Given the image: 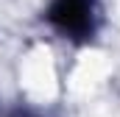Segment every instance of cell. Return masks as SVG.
<instances>
[{"label":"cell","instance_id":"obj_1","mask_svg":"<svg viewBox=\"0 0 120 117\" xmlns=\"http://www.w3.org/2000/svg\"><path fill=\"white\" fill-rule=\"evenodd\" d=\"M42 22L59 39L87 48L103 28V0H48L42 8Z\"/></svg>","mask_w":120,"mask_h":117},{"label":"cell","instance_id":"obj_2","mask_svg":"<svg viewBox=\"0 0 120 117\" xmlns=\"http://www.w3.org/2000/svg\"><path fill=\"white\" fill-rule=\"evenodd\" d=\"M0 117H45V114H39L36 109H28V106H14L8 112H0Z\"/></svg>","mask_w":120,"mask_h":117}]
</instances>
